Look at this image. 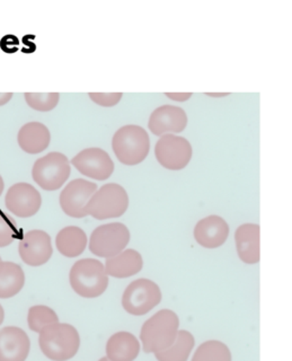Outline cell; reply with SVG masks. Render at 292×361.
Listing matches in <instances>:
<instances>
[{"label":"cell","instance_id":"cell-5","mask_svg":"<svg viewBox=\"0 0 292 361\" xmlns=\"http://www.w3.org/2000/svg\"><path fill=\"white\" fill-rule=\"evenodd\" d=\"M129 207V197L123 186L109 183L94 193L85 212L97 220L112 219L123 216Z\"/></svg>","mask_w":292,"mask_h":361},{"label":"cell","instance_id":"cell-4","mask_svg":"<svg viewBox=\"0 0 292 361\" xmlns=\"http://www.w3.org/2000/svg\"><path fill=\"white\" fill-rule=\"evenodd\" d=\"M112 147L118 161L127 166H135L142 163L148 156L150 139L144 128L130 124L114 133Z\"/></svg>","mask_w":292,"mask_h":361},{"label":"cell","instance_id":"cell-26","mask_svg":"<svg viewBox=\"0 0 292 361\" xmlns=\"http://www.w3.org/2000/svg\"><path fill=\"white\" fill-rule=\"evenodd\" d=\"M28 106L39 112H49L54 110L60 99L59 93H25L24 94Z\"/></svg>","mask_w":292,"mask_h":361},{"label":"cell","instance_id":"cell-14","mask_svg":"<svg viewBox=\"0 0 292 361\" xmlns=\"http://www.w3.org/2000/svg\"><path fill=\"white\" fill-rule=\"evenodd\" d=\"M188 126V116L182 107L163 105L154 111L149 118L148 127L154 135L180 133Z\"/></svg>","mask_w":292,"mask_h":361},{"label":"cell","instance_id":"cell-22","mask_svg":"<svg viewBox=\"0 0 292 361\" xmlns=\"http://www.w3.org/2000/svg\"><path fill=\"white\" fill-rule=\"evenodd\" d=\"M25 285L22 267L14 262L0 261V298L8 299L20 293Z\"/></svg>","mask_w":292,"mask_h":361},{"label":"cell","instance_id":"cell-20","mask_svg":"<svg viewBox=\"0 0 292 361\" xmlns=\"http://www.w3.org/2000/svg\"><path fill=\"white\" fill-rule=\"evenodd\" d=\"M105 351L110 361H133L140 353V343L133 333L121 331L109 338Z\"/></svg>","mask_w":292,"mask_h":361},{"label":"cell","instance_id":"cell-23","mask_svg":"<svg viewBox=\"0 0 292 361\" xmlns=\"http://www.w3.org/2000/svg\"><path fill=\"white\" fill-rule=\"evenodd\" d=\"M194 336L188 331L181 330L177 333L174 343L169 349L154 353L158 361H188L193 350Z\"/></svg>","mask_w":292,"mask_h":361},{"label":"cell","instance_id":"cell-1","mask_svg":"<svg viewBox=\"0 0 292 361\" xmlns=\"http://www.w3.org/2000/svg\"><path fill=\"white\" fill-rule=\"evenodd\" d=\"M180 329V319L171 310H162L145 322L140 340L146 353H157L174 343Z\"/></svg>","mask_w":292,"mask_h":361},{"label":"cell","instance_id":"cell-29","mask_svg":"<svg viewBox=\"0 0 292 361\" xmlns=\"http://www.w3.org/2000/svg\"><path fill=\"white\" fill-rule=\"evenodd\" d=\"M18 45H20V39L13 34H7L5 37H1V41H0V48L6 54H15L18 51Z\"/></svg>","mask_w":292,"mask_h":361},{"label":"cell","instance_id":"cell-7","mask_svg":"<svg viewBox=\"0 0 292 361\" xmlns=\"http://www.w3.org/2000/svg\"><path fill=\"white\" fill-rule=\"evenodd\" d=\"M130 242V231L121 223L102 225L92 233L90 238V251L96 257H116L126 250Z\"/></svg>","mask_w":292,"mask_h":361},{"label":"cell","instance_id":"cell-32","mask_svg":"<svg viewBox=\"0 0 292 361\" xmlns=\"http://www.w3.org/2000/svg\"><path fill=\"white\" fill-rule=\"evenodd\" d=\"M4 319H5V312L1 305H0V325L3 324Z\"/></svg>","mask_w":292,"mask_h":361},{"label":"cell","instance_id":"cell-31","mask_svg":"<svg viewBox=\"0 0 292 361\" xmlns=\"http://www.w3.org/2000/svg\"><path fill=\"white\" fill-rule=\"evenodd\" d=\"M13 97V93H0V106L7 104Z\"/></svg>","mask_w":292,"mask_h":361},{"label":"cell","instance_id":"cell-18","mask_svg":"<svg viewBox=\"0 0 292 361\" xmlns=\"http://www.w3.org/2000/svg\"><path fill=\"white\" fill-rule=\"evenodd\" d=\"M50 131L41 122L24 124L17 135V142L20 148L31 155L44 152L50 145Z\"/></svg>","mask_w":292,"mask_h":361},{"label":"cell","instance_id":"cell-12","mask_svg":"<svg viewBox=\"0 0 292 361\" xmlns=\"http://www.w3.org/2000/svg\"><path fill=\"white\" fill-rule=\"evenodd\" d=\"M18 253L23 262L30 267L45 264L54 254L50 235L39 229L28 231L20 242Z\"/></svg>","mask_w":292,"mask_h":361},{"label":"cell","instance_id":"cell-3","mask_svg":"<svg viewBox=\"0 0 292 361\" xmlns=\"http://www.w3.org/2000/svg\"><path fill=\"white\" fill-rule=\"evenodd\" d=\"M69 281L73 290L84 298L102 296L109 287L104 264L96 259L77 261L71 268Z\"/></svg>","mask_w":292,"mask_h":361},{"label":"cell","instance_id":"cell-25","mask_svg":"<svg viewBox=\"0 0 292 361\" xmlns=\"http://www.w3.org/2000/svg\"><path fill=\"white\" fill-rule=\"evenodd\" d=\"M59 323V317L52 308L44 305H35L28 310V324L30 330L39 333L51 324Z\"/></svg>","mask_w":292,"mask_h":361},{"label":"cell","instance_id":"cell-21","mask_svg":"<svg viewBox=\"0 0 292 361\" xmlns=\"http://www.w3.org/2000/svg\"><path fill=\"white\" fill-rule=\"evenodd\" d=\"M56 246L63 257H77L87 246V236L77 226H68L56 235Z\"/></svg>","mask_w":292,"mask_h":361},{"label":"cell","instance_id":"cell-2","mask_svg":"<svg viewBox=\"0 0 292 361\" xmlns=\"http://www.w3.org/2000/svg\"><path fill=\"white\" fill-rule=\"evenodd\" d=\"M39 344L47 358L54 361H67L78 353L80 336L73 325L56 323L44 327L39 332Z\"/></svg>","mask_w":292,"mask_h":361},{"label":"cell","instance_id":"cell-10","mask_svg":"<svg viewBox=\"0 0 292 361\" xmlns=\"http://www.w3.org/2000/svg\"><path fill=\"white\" fill-rule=\"evenodd\" d=\"M96 191L97 185L93 182L84 178L71 180L60 193L59 201L62 212L69 217L77 219L86 217L87 214L85 212V207Z\"/></svg>","mask_w":292,"mask_h":361},{"label":"cell","instance_id":"cell-6","mask_svg":"<svg viewBox=\"0 0 292 361\" xmlns=\"http://www.w3.org/2000/svg\"><path fill=\"white\" fill-rule=\"evenodd\" d=\"M71 161L61 152H49L39 158L33 165L32 176L41 189L56 191L67 182L71 176Z\"/></svg>","mask_w":292,"mask_h":361},{"label":"cell","instance_id":"cell-34","mask_svg":"<svg viewBox=\"0 0 292 361\" xmlns=\"http://www.w3.org/2000/svg\"><path fill=\"white\" fill-rule=\"evenodd\" d=\"M99 361H110L109 359L107 358V357H104V358L99 359Z\"/></svg>","mask_w":292,"mask_h":361},{"label":"cell","instance_id":"cell-28","mask_svg":"<svg viewBox=\"0 0 292 361\" xmlns=\"http://www.w3.org/2000/svg\"><path fill=\"white\" fill-rule=\"evenodd\" d=\"M92 101L101 106L111 107L118 104L121 101L122 93H90L88 94Z\"/></svg>","mask_w":292,"mask_h":361},{"label":"cell","instance_id":"cell-17","mask_svg":"<svg viewBox=\"0 0 292 361\" xmlns=\"http://www.w3.org/2000/svg\"><path fill=\"white\" fill-rule=\"evenodd\" d=\"M237 253L239 259L246 264L260 262V226L244 224L235 233Z\"/></svg>","mask_w":292,"mask_h":361},{"label":"cell","instance_id":"cell-33","mask_svg":"<svg viewBox=\"0 0 292 361\" xmlns=\"http://www.w3.org/2000/svg\"><path fill=\"white\" fill-rule=\"evenodd\" d=\"M4 188H5V183H4L3 178L0 175V195H3Z\"/></svg>","mask_w":292,"mask_h":361},{"label":"cell","instance_id":"cell-13","mask_svg":"<svg viewBox=\"0 0 292 361\" xmlns=\"http://www.w3.org/2000/svg\"><path fill=\"white\" fill-rule=\"evenodd\" d=\"M6 208L20 218H30L39 212L42 197L33 185L16 183L11 185L5 197Z\"/></svg>","mask_w":292,"mask_h":361},{"label":"cell","instance_id":"cell-9","mask_svg":"<svg viewBox=\"0 0 292 361\" xmlns=\"http://www.w3.org/2000/svg\"><path fill=\"white\" fill-rule=\"evenodd\" d=\"M158 163L171 171L185 169L192 158V146L188 139L178 135H164L154 146Z\"/></svg>","mask_w":292,"mask_h":361},{"label":"cell","instance_id":"cell-35","mask_svg":"<svg viewBox=\"0 0 292 361\" xmlns=\"http://www.w3.org/2000/svg\"><path fill=\"white\" fill-rule=\"evenodd\" d=\"M0 261H1V257H0Z\"/></svg>","mask_w":292,"mask_h":361},{"label":"cell","instance_id":"cell-30","mask_svg":"<svg viewBox=\"0 0 292 361\" xmlns=\"http://www.w3.org/2000/svg\"><path fill=\"white\" fill-rule=\"evenodd\" d=\"M169 99H173L176 102H185L191 97V93H166L165 94Z\"/></svg>","mask_w":292,"mask_h":361},{"label":"cell","instance_id":"cell-15","mask_svg":"<svg viewBox=\"0 0 292 361\" xmlns=\"http://www.w3.org/2000/svg\"><path fill=\"white\" fill-rule=\"evenodd\" d=\"M31 341L25 331L17 326L0 330V361H25Z\"/></svg>","mask_w":292,"mask_h":361},{"label":"cell","instance_id":"cell-27","mask_svg":"<svg viewBox=\"0 0 292 361\" xmlns=\"http://www.w3.org/2000/svg\"><path fill=\"white\" fill-rule=\"evenodd\" d=\"M16 236L17 228L14 219L0 212V247L11 245Z\"/></svg>","mask_w":292,"mask_h":361},{"label":"cell","instance_id":"cell-19","mask_svg":"<svg viewBox=\"0 0 292 361\" xmlns=\"http://www.w3.org/2000/svg\"><path fill=\"white\" fill-rule=\"evenodd\" d=\"M107 276L124 279L139 274L144 268V259L135 250H124L116 257L107 259L104 264Z\"/></svg>","mask_w":292,"mask_h":361},{"label":"cell","instance_id":"cell-11","mask_svg":"<svg viewBox=\"0 0 292 361\" xmlns=\"http://www.w3.org/2000/svg\"><path fill=\"white\" fill-rule=\"evenodd\" d=\"M78 172L94 180H105L114 172L112 158L101 148H87L71 159Z\"/></svg>","mask_w":292,"mask_h":361},{"label":"cell","instance_id":"cell-24","mask_svg":"<svg viewBox=\"0 0 292 361\" xmlns=\"http://www.w3.org/2000/svg\"><path fill=\"white\" fill-rule=\"evenodd\" d=\"M192 361H231V350L222 342L210 340L197 348Z\"/></svg>","mask_w":292,"mask_h":361},{"label":"cell","instance_id":"cell-16","mask_svg":"<svg viewBox=\"0 0 292 361\" xmlns=\"http://www.w3.org/2000/svg\"><path fill=\"white\" fill-rule=\"evenodd\" d=\"M229 236V226L219 216H209L200 220L194 228V238L205 248H217L225 244Z\"/></svg>","mask_w":292,"mask_h":361},{"label":"cell","instance_id":"cell-8","mask_svg":"<svg viewBox=\"0 0 292 361\" xmlns=\"http://www.w3.org/2000/svg\"><path fill=\"white\" fill-rule=\"evenodd\" d=\"M163 298L159 286L149 279H137L124 290L122 306L127 313L141 316L149 313Z\"/></svg>","mask_w":292,"mask_h":361}]
</instances>
